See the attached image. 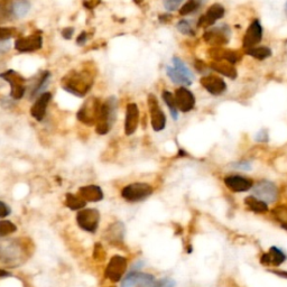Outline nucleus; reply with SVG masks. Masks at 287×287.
Returning <instances> with one entry per match:
<instances>
[{
  "label": "nucleus",
  "instance_id": "19",
  "mask_svg": "<svg viewBox=\"0 0 287 287\" xmlns=\"http://www.w3.org/2000/svg\"><path fill=\"white\" fill-rule=\"evenodd\" d=\"M200 82L205 90L213 96H220L227 90L226 82L216 75H205Z\"/></svg>",
  "mask_w": 287,
  "mask_h": 287
},
{
  "label": "nucleus",
  "instance_id": "48",
  "mask_svg": "<svg viewBox=\"0 0 287 287\" xmlns=\"http://www.w3.org/2000/svg\"><path fill=\"white\" fill-rule=\"evenodd\" d=\"M135 3H137V5H141V3L144 2V0H134Z\"/></svg>",
  "mask_w": 287,
  "mask_h": 287
},
{
  "label": "nucleus",
  "instance_id": "37",
  "mask_svg": "<svg viewBox=\"0 0 287 287\" xmlns=\"http://www.w3.org/2000/svg\"><path fill=\"white\" fill-rule=\"evenodd\" d=\"M152 287H175V281L172 278L165 277V278L158 279V281H155Z\"/></svg>",
  "mask_w": 287,
  "mask_h": 287
},
{
  "label": "nucleus",
  "instance_id": "33",
  "mask_svg": "<svg viewBox=\"0 0 287 287\" xmlns=\"http://www.w3.org/2000/svg\"><path fill=\"white\" fill-rule=\"evenodd\" d=\"M17 231V226L9 220H0V238L7 237Z\"/></svg>",
  "mask_w": 287,
  "mask_h": 287
},
{
  "label": "nucleus",
  "instance_id": "11",
  "mask_svg": "<svg viewBox=\"0 0 287 287\" xmlns=\"http://www.w3.org/2000/svg\"><path fill=\"white\" fill-rule=\"evenodd\" d=\"M43 46V36L42 32H36L28 35L26 37H18L15 41V48L21 53H32L41 49Z\"/></svg>",
  "mask_w": 287,
  "mask_h": 287
},
{
  "label": "nucleus",
  "instance_id": "20",
  "mask_svg": "<svg viewBox=\"0 0 287 287\" xmlns=\"http://www.w3.org/2000/svg\"><path fill=\"white\" fill-rule=\"evenodd\" d=\"M139 125V109L136 103H129L126 108L125 134L131 136L136 133Z\"/></svg>",
  "mask_w": 287,
  "mask_h": 287
},
{
  "label": "nucleus",
  "instance_id": "30",
  "mask_svg": "<svg viewBox=\"0 0 287 287\" xmlns=\"http://www.w3.org/2000/svg\"><path fill=\"white\" fill-rule=\"evenodd\" d=\"M163 100L166 103V106L168 107V109L170 111V115L174 120H176L178 118V109L176 106V101H175V96H174L173 93H170L169 91H163Z\"/></svg>",
  "mask_w": 287,
  "mask_h": 287
},
{
  "label": "nucleus",
  "instance_id": "23",
  "mask_svg": "<svg viewBox=\"0 0 287 287\" xmlns=\"http://www.w3.org/2000/svg\"><path fill=\"white\" fill-rule=\"evenodd\" d=\"M287 256L283 253V250L277 247H271L268 253L263 254L261 258V263L263 266H275L277 267L285 263Z\"/></svg>",
  "mask_w": 287,
  "mask_h": 287
},
{
  "label": "nucleus",
  "instance_id": "14",
  "mask_svg": "<svg viewBox=\"0 0 287 287\" xmlns=\"http://www.w3.org/2000/svg\"><path fill=\"white\" fill-rule=\"evenodd\" d=\"M254 196L263 200L266 203H274L278 197V189L271 182H259L254 188Z\"/></svg>",
  "mask_w": 287,
  "mask_h": 287
},
{
  "label": "nucleus",
  "instance_id": "8",
  "mask_svg": "<svg viewBox=\"0 0 287 287\" xmlns=\"http://www.w3.org/2000/svg\"><path fill=\"white\" fill-rule=\"evenodd\" d=\"M76 223L82 230L95 234L100 223V212L96 209H81L76 213Z\"/></svg>",
  "mask_w": 287,
  "mask_h": 287
},
{
  "label": "nucleus",
  "instance_id": "47",
  "mask_svg": "<svg viewBox=\"0 0 287 287\" xmlns=\"http://www.w3.org/2000/svg\"><path fill=\"white\" fill-rule=\"evenodd\" d=\"M13 275H11L10 273H8V271L3 270V269H0V279L2 278H8V277H11Z\"/></svg>",
  "mask_w": 287,
  "mask_h": 287
},
{
  "label": "nucleus",
  "instance_id": "21",
  "mask_svg": "<svg viewBox=\"0 0 287 287\" xmlns=\"http://www.w3.org/2000/svg\"><path fill=\"white\" fill-rule=\"evenodd\" d=\"M224 184L232 192H246L253 188V181L239 175H230L224 178Z\"/></svg>",
  "mask_w": 287,
  "mask_h": 287
},
{
  "label": "nucleus",
  "instance_id": "38",
  "mask_svg": "<svg viewBox=\"0 0 287 287\" xmlns=\"http://www.w3.org/2000/svg\"><path fill=\"white\" fill-rule=\"evenodd\" d=\"M273 215L276 216V219L281 222H287V208L286 207H278L273 211Z\"/></svg>",
  "mask_w": 287,
  "mask_h": 287
},
{
  "label": "nucleus",
  "instance_id": "10",
  "mask_svg": "<svg viewBox=\"0 0 287 287\" xmlns=\"http://www.w3.org/2000/svg\"><path fill=\"white\" fill-rule=\"evenodd\" d=\"M127 259L123 256L115 255L108 263L104 270V275L112 283H118L121 281L127 269Z\"/></svg>",
  "mask_w": 287,
  "mask_h": 287
},
{
  "label": "nucleus",
  "instance_id": "28",
  "mask_svg": "<svg viewBox=\"0 0 287 287\" xmlns=\"http://www.w3.org/2000/svg\"><path fill=\"white\" fill-rule=\"evenodd\" d=\"M85 204L87 202L79 194L76 195L73 194V193H68L67 196H65V205L73 211L81 210L85 207Z\"/></svg>",
  "mask_w": 287,
  "mask_h": 287
},
{
  "label": "nucleus",
  "instance_id": "15",
  "mask_svg": "<svg viewBox=\"0 0 287 287\" xmlns=\"http://www.w3.org/2000/svg\"><path fill=\"white\" fill-rule=\"evenodd\" d=\"M262 40L263 26L258 19H255V21L249 25V27H248L245 36H243V48H245L246 51L249 48H253L255 46H257L259 43L262 42Z\"/></svg>",
  "mask_w": 287,
  "mask_h": 287
},
{
  "label": "nucleus",
  "instance_id": "26",
  "mask_svg": "<svg viewBox=\"0 0 287 287\" xmlns=\"http://www.w3.org/2000/svg\"><path fill=\"white\" fill-rule=\"evenodd\" d=\"M30 9V2L28 0H11V15L13 19L25 17Z\"/></svg>",
  "mask_w": 287,
  "mask_h": 287
},
{
  "label": "nucleus",
  "instance_id": "35",
  "mask_svg": "<svg viewBox=\"0 0 287 287\" xmlns=\"http://www.w3.org/2000/svg\"><path fill=\"white\" fill-rule=\"evenodd\" d=\"M18 36V30L14 27H0V41H9Z\"/></svg>",
  "mask_w": 287,
  "mask_h": 287
},
{
  "label": "nucleus",
  "instance_id": "4",
  "mask_svg": "<svg viewBox=\"0 0 287 287\" xmlns=\"http://www.w3.org/2000/svg\"><path fill=\"white\" fill-rule=\"evenodd\" d=\"M153 192L154 189L150 184L144 183V182H136V183L126 185L121 190L120 194H121L123 200L131 203H136L146 200L147 197L153 194Z\"/></svg>",
  "mask_w": 287,
  "mask_h": 287
},
{
  "label": "nucleus",
  "instance_id": "16",
  "mask_svg": "<svg viewBox=\"0 0 287 287\" xmlns=\"http://www.w3.org/2000/svg\"><path fill=\"white\" fill-rule=\"evenodd\" d=\"M175 101L177 109L182 112H189L194 109L195 107V96L193 93L184 87L178 88L175 91Z\"/></svg>",
  "mask_w": 287,
  "mask_h": 287
},
{
  "label": "nucleus",
  "instance_id": "39",
  "mask_svg": "<svg viewBox=\"0 0 287 287\" xmlns=\"http://www.w3.org/2000/svg\"><path fill=\"white\" fill-rule=\"evenodd\" d=\"M11 209L7 203L0 201V219H5L7 216L10 215Z\"/></svg>",
  "mask_w": 287,
  "mask_h": 287
},
{
  "label": "nucleus",
  "instance_id": "34",
  "mask_svg": "<svg viewBox=\"0 0 287 287\" xmlns=\"http://www.w3.org/2000/svg\"><path fill=\"white\" fill-rule=\"evenodd\" d=\"M49 76H51V73H49L48 71H45V72L42 73V74L40 75V79L37 80L36 84L34 85L33 90H32V92H30V96H35L38 92L42 90L43 88L45 87V84L48 83Z\"/></svg>",
  "mask_w": 287,
  "mask_h": 287
},
{
  "label": "nucleus",
  "instance_id": "29",
  "mask_svg": "<svg viewBox=\"0 0 287 287\" xmlns=\"http://www.w3.org/2000/svg\"><path fill=\"white\" fill-rule=\"evenodd\" d=\"M246 53L248 55L253 56L259 61L266 60L268 59L269 56H271V49L269 48H267V46H255L253 48L247 49Z\"/></svg>",
  "mask_w": 287,
  "mask_h": 287
},
{
  "label": "nucleus",
  "instance_id": "17",
  "mask_svg": "<svg viewBox=\"0 0 287 287\" xmlns=\"http://www.w3.org/2000/svg\"><path fill=\"white\" fill-rule=\"evenodd\" d=\"M224 7H222L219 3H215L210 8L207 10V13L200 17L199 22H197V27L199 28H209L215 24L219 19L223 17L224 15Z\"/></svg>",
  "mask_w": 287,
  "mask_h": 287
},
{
  "label": "nucleus",
  "instance_id": "50",
  "mask_svg": "<svg viewBox=\"0 0 287 287\" xmlns=\"http://www.w3.org/2000/svg\"><path fill=\"white\" fill-rule=\"evenodd\" d=\"M285 11H286V15H287V1H286V5H285Z\"/></svg>",
  "mask_w": 287,
  "mask_h": 287
},
{
  "label": "nucleus",
  "instance_id": "49",
  "mask_svg": "<svg viewBox=\"0 0 287 287\" xmlns=\"http://www.w3.org/2000/svg\"><path fill=\"white\" fill-rule=\"evenodd\" d=\"M282 227L285 229V230L287 231V222H282Z\"/></svg>",
  "mask_w": 287,
  "mask_h": 287
},
{
  "label": "nucleus",
  "instance_id": "36",
  "mask_svg": "<svg viewBox=\"0 0 287 287\" xmlns=\"http://www.w3.org/2000/svg\"><path fill=\"white\" fill-rule=\"evenodd\" d=\"M176 28L180 33H182L183 35H188V36H194L195 32L194 29H193V27L191 26V24L188 21H180L177 23L176 25Z\"/></svg>",
  "mask_w": 287,
  "mask_h": 287
},
{
  "label": "nucleus",
  "instance_id": "45",
  "mask_svg": "<svg viewBox=\"0 0 287 287\" xmlns=\"http://www.w3.org/2000/svg\"><path fill=\"white\" fill-rule=\"evenodd\" d=\"M87 40H88V33L87 32H82L79 35V36H77L76 43L79 45H83V44H85V42H87Z\"/></svg>",
  "mask_w": 287,
  "mask_h": 287
},
{
  "label": "nucleus",
  "instance_id": "25",
  "mask_svg": "<svg viewBox=\"0 0 287 287\" xmlns=\"http://www.w3.org/2000/svg\"><path fill=\"white\" fill-rule=\"evenodd\" d=\"M125 237V226L122 222L111 223L106 231V239L111 243H121Z\"/></svg>",
  "mask_w": 287,
  "mask_h": 287
},
{
  "label": "nucleus",
  "instance_id": "32",
  "mask_svg": "<svg viewBox=\"0 0 287 287\" xmlns=\"http://www.w3.org/2000/svg\"><path fill=\"white\" fill-rule=\"evenodd\" d=\"M13 19L11 15V0H0V24Z\"/></svg>",
  "mask_w": 287,
  "mask_h": 287
},
{
  "label": "nucleus",
  "instance_id": "40",
  "mask_svg": "<svg viewBox=\"0 0 287 287\" xmlns=\"http://www.w3.org/2000/svg\"><path fill=\"white\" fill-rule=\"evenodd\" d=\"M182 1H183V0H165L164 6L167 10L173 11V10H176L178 7H180Z\"/></svg>",
  "mask_w": 287,
  "mask_h": 287
},
{
  "label": "nucleus",
  "instance_id": "7",
  "mask_svg": "<svg viewBox=\"0 0 287 287\" xmlns=\"http://www.w3.org/2000/svg\"><path fill=\"white\" fill-rule=\"evenodd\" d=\"M231 37V29L228 25H220L209 27V29L203 34V40L213 48H221L227 45Z\"/></svg>",
  "mask_w": 287,
  "mask_h": 287
},
{
  "label": "nucleus",
  "instance_id": "44",
  "mask_svg": "<svg viewBox=\"0 0 287 287\" xmlns=\"http://www.w3.org/2000/svg\"><path fill=\"white\" fill-rule=\"evenodd\" d=\"M10 48L9 41H0V54H5Z\"/></svg>",
  "mask_w": 287,
  "mask_h": 287
},
{
  "label": "nucleus",
  "instance_id": "13",
  "mask_svg": "<svg viewBox=\"0 0 287 287\" xmlns=\"http://www.w3.org/2000/svg\"><path fill=\"white\" fill-rule=\"evenodd\" d=\"M154 283V275L142 271H131L122 279L120 287H152Z\"/></svg>",
  "mask_w": 287,
  "mask_h": 287
},
{
  "label": "nucleus",
  "instance_id": "42",
  "mask_svg": "<svg viewBox=\"0 0 287 287\" xmlns=\"http://www.w3.org/2000/svg\"><path fill=\"white\" fill-rule=\"evenodd\" d=\"M100 2H101V0H84V1H83V6L87 9H90L91 10L93 8H96V7L98 6Z\"/></svg>",
  "mask_w": 287,
  "mask_h": 287
},
{
  "label": "nucleus",
  "instance_id": "46",
  "mask_svg": "<svg viewBox=\"0 0 287 287\" xmlns=\"http://www.w3.org/2000/svg\"><path fill=\"white\" fill-rule=\"evenodd\" d=\"M235 167L236 168H240V169H250L251 166L249 163H246V162H242V163H238V164H235Z\"/></svg>",
  "mask_w": 287,
  "mask_h": 287
},
{
  "label": "nucleus",
  "instance_id": "1",
  "mask_svg": "<svg viewBox=\"0 0 287 287\" xmlns=\"http://www.w3.org/2000/svg\"><path fill=\"white\" fill-rule=\"evenodd\" d=\"M96 73L90 69L72 70L61 80V87L73 96L82 98L91 90L95 84Z\"/></svg>",
  "mask_w": 287,
  "mask_h": 287
},
{
  "label": "nucleus",
  "instance_id": "9",
  "mask_svg": "<svg viewBox=\"0 0 287 287\" xmlns=\"http://www.w3.org/2000/svg\"><path fill=\"white\" fill-rule=\"evenodd\" d=\"M0 77L8 82L10 85V96L15 100H19L24 96L26 92V80L25 77L19 74L18 72L14 70H8V71L2 72Z\"/></svg>",
  "mask_w": 287,
  "mask_h": 287
},
{
  "label": "nucleus",
  "instance_id": "18",
  "mask_svg": "<svg viewBox=\"0 0 287 287\" xmlns=\"http://www.w3.org/2000/svg\"><path fill=\"white\" fill-rule=\"evenodd\" d=\"M52 100V93L51 92H44L38 96V99L35 101V103L30 108V116L37 121H42L46 116V110H48V103Z\"/></svg>",
  "mask_w": 287,
  "mask_h": 287
},
{
  "label": "nucleus",
  "instance_id": "2",
  "mask_svg": "<svg viewBox=\"0 0 287 287\" xmlns=\"http://www.w3.org/2000/svg\"><path fill=\"white\" fill-rule=\"evenodd\" d=\"M118 103L115 96H110L106 101L102 102L100 108L98 121L96 123V130L99 135H106L114 127V123L117 119Z\"/></svg>",
  "mask_w": 287,
  "mask_h": 287
},
{
  "label": "nucleus",
  "instance_id": "3",
  "mask_svg": "<svg viewBox=\"0 0 287 287\" xmlns=\"http://www.w3.org/2000/svg\"><path fill=\"white\" fill-rule=\"evenodd\" d=\"M26 251L21 240H9L0 245V262L7 266H19L24 263Z\"/></svg>",
  "mask_w": 287,
  "mask_h": 287
},
{
  "label": "nucleus",
  "instance_id": "27",
  "mask_svg": "<svg viewBox=\"0 0 287 287\" xmlns=\"http://www.w3.org/2000/svg\"><path fill=\"white\" fill-rule=\"evenodd\" d=\"M245 204L249 210L255 213H262V215H263V213L268 211V205H267V203L254 195L247 196L245 199Z\"/></svg>",
  "mask_w": 287,
  "mask_h": 287
},
{
  "label": "nucleus",
  "instance_id": "31",
  "mask_svg": "<svg viewBox=\"0 0 287 287\" xmlns=\"http://www.w3.org/2000/svg\"><path fill=\"white\" fill-rule=\"evenodd\" d=\"M204 0H188L183 6L180 8L181 16H186V15H191L195 13L197 9L201 8L203 5Z\"/></svg>",
  "mask_w": 287,
  "mask_h": 287
},
{
  "label": "nucleus",
  "instance_id": "5",
  "mask_svg": "<svg viewBox=\"0 0 287 287\" xmlns=\"http://www.w3.org/2000/svg\"><path fill=\"white\" fill-rule=\"evenodd\" d=\"M173 67L166 68V73L174 83L181 85H191L194 79L193 73L186 67V64L180 57H173Z\"/></svg>",
  "mask_w": 287,
  "mask_h": 287
},
{
  "label": "nucleus",
  "instance_id": "51",
  "mask_svg": "<svg viewBox=\"0 0 287 287\" xmlns=\"http://www.w3.org/2000/svg\"><path fill=\"white\" fill-rule=\"evenodd\" d=\"M285 274H286V275H284V277H285V278H287V273H285Z\"/></svg>",
  "mask_w": 287,
  "mask_h": 287
},
{
  "label": "nucleus",
  "instance_id": "6",
  "mask_svg": "<svg viewBox=\"0 0 287 287\" xmlns=\"http://www.w3.org/2000/svg\"><path fill=\"white\" fill-rule=\"evenodd\" d=\"M102 102L96 96H91L85 101L76 114V118L87 126H93L98 121L100 108Z\"/></svg>",
  "mask_w": 287,
  "mask_h": 287
},
{
  "label": "nucleus",
  "instance_id": "24",
  "mask_svg": "<svg viewBox=\"0 0 287 287\" xmlns=\"http://www.w3.org/2000/svg\"><path fill=\"white\" fill-rule=\"evenodd\" d=\"M211 69L213 71L220 73V74L224 75L229 79L234 80L238 75V72H237V69L235 64H232L231 62L226 61V60H215L211 63Z\"/></svg>",
  "mask_w": 287,
  "mask_h": 287
},
{
  "label": "nucleus",
  "instance_id": "22",
  "mask_svg": "<svg viewBox=\"0 0 287 287\" xmlns=\"http://www.w3.org/2000/svg\"><path fill=\"white\" fill-rule=\"evenodd\" d=\"M79 195L82 197L85 202H100L103 200V191L101 188L96 184L85 185L80 188Z\"/></svg>",
  "mask_w": 287,
  "mask_h": 287
},
{
  "label": "nucleus",
  "instance_id": "12",
  "mask_svg": "<svg viewBox=\"0 0 287 287\" xmlns=\"http://www.w3.org/2000/svg\"><path fill=\"white\" fill-rule=\"evenodd\" d=\"M147 103H148L150 123H152L153 129L155 131L164 130L166 126V116L160 107V103H158L156 96L150 93V95H148V98H147Z\"/></svg>",
  "mask_w": 287,
  "mask_h": 287
},
{
  "label": "nucleus",
  "instance_id": "43",
  "mask_svg": "<svg viewBox=\"0 0 287 287\" xmlns=\"http://www.w3.org/2000/svg\"><path fill=\"white\" fill-rule=\"evenodd\" d=\"M256 141L258 142H267L268 141V134L266 130H261L256 136Z\"/></svg>",
  "mask_w": 287,
  "mask_h": 287
},
{
  "label": "nucleus",
  "instance_id": "41",
  "mask_svg": "<svg viewBox=\"0 0 287 287\" xmlns=\"http://www.w3.org/2000/svg\"><path fill=\"white\" fill-rule=\"evenodd\" d=\"M61 34L65 40H71L73 34H74V28H73V27H65L64 29H62Z\"/></svg>",
  "mask_w": 287,
  "mask_h": 287
}]
</instances>
